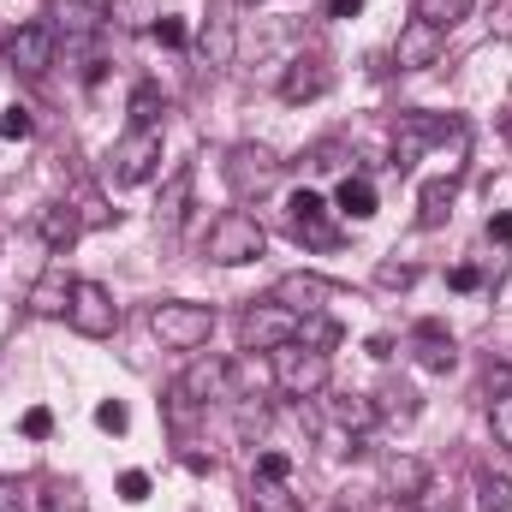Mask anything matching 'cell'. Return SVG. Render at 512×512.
Wrapping results in <instances>:
<instances>
[{"instance_id": "43", "label": "cell", "mask_w": 512, "mask_h": 512, "mask_svg": "<svg viewBox=\"0 0 512 512\" xmlns=\"http://www.w3.org/2000/svg\"><path fill=\"white\" fill-rule=\"evenodd\" d=\"M256 477H274V483H286V477H292V459H286V453H256Z\"/></svg>"}, {"instance_id": "44", "label": "cell", "mask_w": 512, "mask_h": 512, "mask_svg": "<svg viewBox=\"0 0 512 512\" xmlns=\"http://www.w3.org/2000/svg\"><path fill=\"white\" fill-rule=\"evenodd\" d=\"M120 501H131V507L149 501V471H126V477H120Z\"/></svg>"}, {"instance_id": "24", "label": "cell", "mask_w": 512, "mask_h": 512, "mask_svg": "<svg viewBox=\"0 0 512 512\" xmlns=\"http://www.w3.org/2000/svg\"><path fill=\"white\" fill-rule=\"evenodd\" d=\"M179 387H185L197 405H209V399H227V364H221V358H209V364H191V370L179 376Z\"/></svg>"}, {"instance_id": "45", "label": "cell", "mask_w": 512, "mask_h": 512, "mask_svg": "<svg viewBox=\"0 0 512 512\" xmlns=\"http://www.w3.org/2000/svg\"><path fill=\"white\" fill-rule=\"evenodd\" d=\"M304 167H316V173H334V167H340V143H316Z\"/></svg>"}, {"instance_id": "33", "label": "cell", "mask_w": 512, "mask_h": 512, "mask_svg": "<svg viewBox=\"0 0 512 512\" xmlns=\"http://www.w3.org/2000/svg\"><path fill=\"white\" fill-rule=\"evenodd\" d=\"M411 507H417V512H459V495H453L447 483H435V477H429V483H423V495H417Z\"/></svg>"}, {"instance_id": "21", "label": "cell", "mask_w": 512, "mask_h": 512, "mask_svg": "<svg viewBox=\"0 0 512 512\" xmlns=\"http://www.w3.org/2000/svg\"><path fill=\"white\" fill-rule=\"evenodd\" d=\"M453 197H459V179H453V173H447V179H429V185H423V197H417V227H423V233H435V227L447 221Z\"/></svg>"}, {"instance_id": "42", "label": "cell", "mask_w": 512, "mask_h": 512, "mask_svg": "<svg viewBox=\"0 0 512 512\" xmlns=\"http://www.w3.org/2000/svg\"><path fill=\"white\" fill-rule=\"evenodd\" d=\"M48 512H84V489H78V483H54Z\"/></svg>"}, {"instance_id": "51", "label": "cell", "mask_w": 512, "mask_h": 512, "mask_svg": "<svg viewBox=\"0 0 512 512\" xmlns=\"http://www.w3.org/2000/svg\"><path fill=\"white\" fill-rule=\"evenodd\" d=\"M501 131H507V143H512V114H507V120H501Z\"/></svg>"}, {"instance_id": "10", "label": "cell", "mask_w": 512, "mask_h": 512, "mask_svg": "<svg viewBox=\"0 0 512 512\" xmlns=\"http://www.w3.org/2000/svg\"><path fill=\"white\" fill-rule=\"evenodd\" d=\"M334 90V66L322 60V54H298L286 72H280V102H292V108H304V102H316V96H328Z\"/></svg>"}, {"instance_id": "34", "label": "cell", "mask_w": 512, "mask_h": 512, "mask_svg": "<svg viewBox=\"0 0 512 512\" xmlns=\"http://www.w3.org/2000/svg\"><path fill=\"white\" fill-rule=\"evenodd\" d=\"M292 233H298V245H316V251H334V245H340V233L322 227V215H316V221H292Z\"/></svg>"}, {"instance_id": "38", "label": "cell", "mask_w": 512, "mask_h": 512, "mask_svg": "<svg viewBox=\"0 0 512 512\" xmlns=\"http://www.w3.org/2000/svg\"><path fill=\"white\" fill-rule=\"evenodd\" d=\"M411 280H417L411 262H382V268H376V286H387V292H405Z\"/></svg>"}, {"instance_id": "20", "label": "cell", "mask_w": 512, "mask_h": 512, "mask_svg": "<svg viewBox=\"0 0 512 512\" xmlns=\"http://www.w3.org/2000/svg\"><path fill=\"white\" fill-rule=\"evenodd\" d=\"M328 417L346 429V435H370L382 417H376V399H364V393H334L328 399Z\"/></svg>"}, {"instance_id": "26", "label": "cell", "mask_w": 512, "mask_h": 512, "mask_svg": "<svg viewBox=\"0 0 512 512\" xmlns=\"http://www.w3.org/2000/svg\"><path fill=\"white\" fill-rule=\"evenodd\" d=\"M417 18L435 24V30H459L471 18V0H417Z\"/></svg>"}, {"instance_id": "32", "label": "cell", "mask_w": 512, "mask_h": 512, "mask_svg": "<svg viewBox=\"0 0 512 512\" xmlns=\"http://www.w3.org/2000/svg\"><path fill=\"white\" fill-rule=\"evenodd\" d=\"M489 429H495V441L512 453V393H489Z\"/></svg>"}, {"instance_id": "50", "label": "cell", "mask_w": 512, "mask_h": 512, "mask_svg": "<svg viewBox=\"0 0 512 512\" xmlns=\"http://www.w3.org/2000/svg\"><path fill=\"white\" fill-rule=\"evenodd\" d=\"M489 239H495V245H512V215H495V221H489Z\"/></svg>"}, {"instance_id": "30", "label": "cell", "mask_w": 512, "mask_h": 512, "mask_svg": "<svg viewBox=\"0 0 512 512\" xmlns=\"http://www.w3.org/2000/svg\"><path fill=\"white\" fill-rule=\"evenodd\" d=\"M477 507L483 512H512V483L495 471H477Z\"/></svg>"}, {"instance_id": "19", "label": "cell", "mask_w": 512, "mask_h": 512, "mask_svg": "<svg viewBox=\"0 0 512 512\" xmlns=\"http://www.w3.org/2000/svg\"><path fill=\"white\" fill-rule=\"evenodd\" d=\"M328 292H334V286H328V280H316V274H286V280L274 286V298H280L286 310H298V316H316Z\"/></svg>"}, {"instance_id": "37", "label": "cell", "mask_w": 512, "mask_h": 512, "mask_svg": "<svg viewBox=\"0 0 512 512\" xmlns=\"http://www.w3.org/2000/svg\"><path fill=\"white\" fill-rule=\"evenodd\" d=\"M96 423H102L108 435H126V429H131V411L120 405V399H102V405H96Z\"/></svg>"}, {"instance_id": "31", "label": "cell", "mask_w": 512, "mask_h": 512, "mask_svg": "<svg viewBox=\"0 0 512 512\" xmlns=\"http://www.w3.org/2000/svg\"><path fill=\"white\" fill-rule=\"evenodd\" d=\"M334 340H340V328H334L322 310H316V316H298V346H310V352H328Z\"/></svg>"}, {"instance_id": "5", "label": "cell", "mask_w": 512, "mask_h": 512, "mask_svg": "<svg viewBox=\"0 0 512 512\" xmlns=\"http://www.w3.org/2000/svg\"><path fill=\"white\" fill-rule=\"evenodd\" d=\"M66 322H72V334H84V340H108V334L120 328V304H114V292H108L102 280H72Z\"/></svg>"}, {"instance_id": "47", "label": "cell", "mask_w": 512, "mask_h": 512, "mask_svg": "<svg viewBox=\"0 0 512 512\" xmlns=\"http://www.w3.org/2000/svg\"><path fill=\"white\" fill-rule=\"evenodd\" d=\"M447 286H453V292H477V286H483V268H471V262H459V268L447 274Z\"/></svg>"}, {"instance_id": "18", "label": "cell", "mask_w": 512, "mask_h": 512, "mask_svg": "<svg viewBox=\"0 0 512 512\" xmlns=\"http://www.w3.org/2000/svg\"><path fill=\"white\" fill-rule=\"evenodd\" d=\"M185 203H191V167H173V179H167V191H161V203H155V227H161V239L179 233Z\"/></svg>"}, {"instance_id": "15", "label": "cell", "mask_w": 512, "mask_h": 512, "mask_svg": "<svg viewBox=\"0 0 512 512\" xmlns=\"http://www.w3.org/2000/svg\"><path fill=\"white\" fill-rule=\"evenodd\" d=\"M268 387H274V364H268L262 352H245V358L227 364V399H256V393H268Z\"/></svg>"}, {"instance_id": "3", "label": "cell", "mask_w": 512, "mask_h": 512, "mask_svg": "<svg viewBox=\"0 0 512 512\" xmlns=\"http://www.w3.org/2000/svg\"><path fill=\"white\" fill-rule=\"evenodd\" d=\"M280 173H286V161L268 143H233L227 149V185H233V197H268L280 185Z\"/></svg>"}, {"instance_id": "35", "label": "cell", "mask_w": 512, "mask_h": 512, "mask_svg": "<svg viewBox=\"0 0 512 512\" xmlns=\"http://www.w3.org/2000/svg\"><path fill=\"white\" fill-rule=\"evenodd\" d=\"M108 18H120L126 30H143V24L155 18V6H149V0H114V6H108Z\"/></svg>"}, {"instance_id": "12", "label": "cell", "mask_w": 512, "mask_h": 512, "mask_svg": "<svg viewBox=\"0 0 512 512\" xmlns=\"http://www.w3.org/2000/svg\"><path fill=\"white\" fill-rule=\"evenodd\" d=\"M233 48H239L233 0H209V24H203V66H233Z\"/></svg>"}, {"instance_id": "9", "label": "cell", "mask_w": 512, "mask_h": 512, "mask_svg": "<svg viewBox=\"0 0 512 512\" xmlns=\"http://www.w3.org/2000/svg\"><path fill=\"white\" fill-rule=\"evenodd\" d=\"M447 131H459V120H435V114H399V126H393V167L405 173L429 143H441Z\"/></svg>"}, {"instance_id": "27", "label": "cell", "mask_w": 512, "mask_h": 512, "mask_svg": "<svg viewBox=\"0 0 512 512\" xmlns=\"http://www.w3.org/2000/svg\"><path fill=\"white\" fill-rule=\"evenodd\" d=\"M161 114H167L161 84H137L131 90V126H161Z\"/></svg>"}, {"instance_id": "25", "label": "cell", "mask_w": 512, "mask_h": 512, "mask_svg": "<svg viewBox=\"0 0 512 512\" xmlns=\"http://www.w3.org/2000/svg\"><path fill=\"white\" fill-rule=\"evenodd\" d=\"M334 203H340V215L370 221V215H376V185H370L364 173H346V179H340V191H334Z\"/></svg>"}, {"instance_id": "14", "label": "cell", "mask_w": 512, "mask_h": 512, "mask_svg": "<svg viewBox=\"0 0 512 512\" xmlns=\"http://www.w3.org/2000/svg\"><path fill=\"white\" fill-rule=\"evenodd\" d=\"M411 352H417V364H423L429 376H447V370L459 364V346H453V334H447L441 322H417V328H411Z\"/></svg>"}, {"instance_id": "4", "label": "cell", "mask_w": 512, "mask_h": 512, "mask_svg": "<svg viewBox=\"0 0 512 512\" xmlns=\"http://www.w3.org/2000/svg\"><path fill=\"white\" fill-rule=\"evenodd\" d=\"M274 358V387L286 393V399H316V393H328V352H310V346H280V352H268Z\"/></svg>"}, {"instance_id": "2", "label": "cell", "mask_w": 512, "mask_h": 512, "mask_svg": "<svg viewBox=\"0 0 512 512\" xmlns=\"http://www.w3.org/2000/svg\"><path fill=\"white\" fill-rule=\"evenodd\" d=\"M262 251H268V233H262V221L245 215V209H227V215L209 227V239H203V256H209V262H221V268L256 262Z\"/></svg>"}, {"instance_id": "7", "label": "cell", "mask_w": 512, "mask_h": 512, "mask_svg": "<svg viewBox=\"0 0 512 512\" xmlns=\"http://www.w3.org/2000/svg\"><path fill=\"white\" fill-rule=\"evenodd\" d=\"M161 167V126H126V137L108 155V179L114 185H143Z\"/></svg>"}, {"instance_id": "22", "label": "cell", "mask_w": 512, "mask_h": 512, "mask_svg": "<svg viewBox=\"0 0 512 512\" xmlns=\"http://www.w3.org/2000/svg\"><path fill=\"white\" fill-rule=\"evenodd\" d=\"M66 298H72V280H66V268H48L36 286H30V316H66Z\"/></svg>"}, {"instance_id": "49", "label": "cell", "mask_w": 512, "mask_h": 512, "mask_svg": "<svg viewBox=\"0 0 512 512\" xmlns=\"http://www.w3.org/2000/svg\"><path fill=\"white\" fill-rule=\"evenodd\" d=\"M489 393H512V364H495L489 370Z\"/></svg>"}, {"instance_id": "48", "label": "cell", "mask_w": 512, "mask_h": 512, "mask_svg": "<svg viewBox=\"0 0 512 512\" xmlns=\"http://www.w3.org/2000/svg\"><path fill=\"white\" fill-rule=\"evenodd\" d=\"M328 6V18H358L364 12V0H322Z\"/></svg>"}, {"instance_id": "36", "label": "cell", "mask_w": 512, "mask_h": 512, "mask_svg": "<svg viewBox=\"0 0 512 512\" xmlns=\"http://www.w3.org/2000/svg\"><path fill=\"white\" fill-rule=\"evenodd\" d=\"M30 131H36V120H30V108H18V102H12V108L0 114V137H12V143H24Z\"/></svg>"}, {"instance_id": "41", "label": "cell", "mask_w": 512, "mask_h": 512, "mask_svg": "<svg viewBox=\"0 0 512 512\" xmlns=\"http://www.w3.org/2000/svg\"><path fill=\"white\" fill-rule=\"evenodd\" d=\"M24 435H30V441H48V435H54V411H48V405H30V411H24Z\"/></svg>"}, {"instance_id": "28", "label": "cell", "mask_w": 512, "mask_h": 512, "mask_svg": "<svg viewBox=\"0 0 512 512\" xmlns=\"http://www.w3.org/2000/svg\"><path fill=\"white\" fill-rule=\"evenodd\" d=\"M161 411H167V423H173L179 435H185V429H191V423L203 417V405H197V399H191V393H185L179 382H173L167 393H161Z\"/></svg>"}, {"instance_id": "17", "label": "cell", "mask_w": 512, "mask_h": 512, "mask_svg": "<svg viewBox=\"0 0 512 512\" xmlns=\"http://www.w3.org/2000/svg\"><path fill=\"white\" fill-rule=\"evenodd\" d=\"M36 233H42V245H48V251H72V245H78V233H84V221H78V209H72V203H48V209L36 215Z\"/></svg>"}, {"instance_id": "40", "label": "cell", "mask_w": 512, "mask_h": 512, "mask_svg": "<svg viewBox=\"0 0 512 512\" xmlns=\"http://www.w3.org/2000/svg\"><path fill=\"white\" fill-rule=\"evenodd\" d=\"M149 30H155V42H161V48H185V36H191V30H185V18H155Z\"/></svg>"}, {"instance_id": "16", "label": "cell", "mask_w": 512, "mask_h": 512, "mask_svg": "<svg viewBox=\"0 0 512 512\" xmlns=\"http://www.w3.org/2000/svg\"><path fill=\"white\" fill-rule=\"evenodd\" d=\"M382 483L393 501H417L423 495V483H429V465L423 459H411V453H387L382 459Z\"/></svg>"}, {"instance_id": "23", "label": "cell", "mask_w": 512, "mask_h": 512, "mask_svg": "<svg viewBox=\"0 0 512 512\" xmlns=\"http://www.w3.org/2000/svg\"><path fill=\"white\" fill-rule=\"evenodd\" d=\"M245 512H304V501H298V489H292V483H274V477H251Z\"/></svg>"}, {"instance_id": "1", "label": "cell", "mask_w": 512, "mask_h": 512, "mask_svg": "<svg viewBox=\"0 0 512 512\" xmlns=\"http://www.w3.org/2000/svg\"><path fill=\"white\" fill-rule=\"evenodd\" d=\"M149 328H155V340H161L167 352H197V346H209V334H215V304L161 298V304L149 310Z\"/></svg>"}, {"instance_id": "39", "label": "cell", "mask_w": 512, "mask_h": 512, "mask_svg": "<svg viewBox=\"0 0 512 512\" xmlns=\"http://www.w3.org/2000/svg\"><path fill=\"white\" fill-rule=\"evenodd\" d=\"M0 512H30V483L0 477Z\"/></svg>"}, {"instance_id": "8", "label": "cell", "mask_w": 512, "mask_h": 512, "mask_svg": "<svg viewBox=\"0 0 512 512\" xmlns=\"http://www.w3.org/2000/svg\"><path fill=\"white\" fill-rule=\"evenodd\" d=\"M54 24H18L12 36H6V66L18 72V78H42L48 66H54Z\"/></svg>"}, {"instance_id": "6", "label": "cell", "mask_w": 512, "mask_h": 512, "mask_svg": "<svg viewBox=\"0 0 512 512\" xmlns=\"http://www.w3.org/2000/svg\"><path fill=\"white\" fill-rule=\"evenodd\" d=\"M298 340V310H286L280 298H262L239 316V346L245 352H280Z\"/></svg>"}, {"instance_id": "13", "label": "cell", "mask_w": 512, "mask_h": 512, "mask_svg": "<svg viewBox=\"0 0 512 512\" xmlns=\"http://www.w3.org/2000/svg\"><path fill=\"white\" fill-rule=\"evenodd\" d=\"M48 18H54V36H66V42H90V36L108 24V6H102V0H54Z\"/></svg>"}, {"instance_id": "46", "label": "cell", "mask_w": 512, "mask_h": 512, "mask_svg": "<svg viewBox=\"0 0 512 512\" xmlns=\"http://www.w3.org/2000/svg\"><path fill=\"white\" fill-rule=\"evenodd\" d=\"M322 209H328V203H322L316 191H298V197H292V221H316Z\"/></svg>"}, {"instance_id": "29", "label": "cell", "mask_w": 512, "mask_h": 512, "mask_svg": "<svg viewBox=\"0 0 512 512\" xmlns=\"http://www.w3.org/2000/svg\"><path fill=\"white\" fill-rule=\"evenodd\" d=\"M376 417H387V423H411V417H417V393L399 387V382H387L382 399H376Z\"/></svg>"}, {"instance_id": "11", "label": "cell", "mask_w": 512, "mask_h": 512, "mask_svg": "<svg viewBox=\"0 0 512 512\" xmlns=\"http://www.w3.org/2000/svg\"><path fill=\"white\" fill-rule=\"evenodd\" d=\"M441 48H447V30L411 18V24L399 30V42H393V66H399V72H429V66L441 60Z\"/></svg>"}]
</instances>
